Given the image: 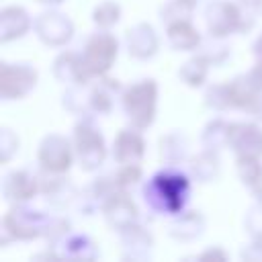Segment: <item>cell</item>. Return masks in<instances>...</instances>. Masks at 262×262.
Returning a JSON list of instances; mask_svg holds the SVG:
<instances>
[{"label":"cell","mask_w":262,"mask_h":262,"mask_svg":"<svg viewBox=\"0 0 262 262\" xmlns=\"http://www.w3.org/2000/svg\"><path fill=\"white\" fill-rule=\"evenodd\" d=\"M123 86L117 78L100 76L92 78L88 82H78V84H68L61 104L74 115L86 117V115H111L115 108L117 98H121Z\"/></svg>","instance_id":"cell-2"},{"label":"cell","mask_w":262,"mask_h":262,"mask_svg":"<svg viewBox=\"0 0 262 262\" xmlns=\"http://www.w3.org/2000/svg\"><path fill=\"white\" fill-rule=\"evenodd\" d=\"M248 74H250V76H252V78L262 86V55H258V57H256V61H254V66H252V70H250Z\"/></svg>","instance_id":"cell-39"},{"label":"cell","mask_w":262,"mask_h":262,"mask_svg":"<svg viewBox=\"0 0 262 262\" xmlns=\"http://www.w3.org/2000/svg\"><path fill=\"white\" fill-rule=\"evenodd\" d=\"M166 39L174 51H196L203 41V35L192 25V18H184L166 25Z\"/></svg>","instance_id":"cell-22"},{"label":"cell","mask_w":262,"mask_h":262,"mask_svg":"<svg viewBox=\"0 0 262 262\" xmlns=\"http://www.w3.org/2000/svg\"><path fill=\"white\" fill-rule=\"evenodd\" d=\"M80 55H82V63H84V72L88 80L106 76L113 63L117 61L119 41L106 29H98L84 41Z\"/></svg>","instance_id":"cell-7"},{"label":"cell","mask_w":262,"mask_h":262,"mask_svg":"<svg viewBox=\"0 0 262 262\" xmlns=\"http://www.w3.org/2000/svg\"><path fill=\"white\" fill-rule=\"evenodd\" d=\"M2 199L10 205L29 203L39 194V174L31 170H12L2 178Z\"/></svg>","instance_id":"cell-15"},{"label":"cell","mask_w":262,"mask_h":262,"mask_svg":"<svg viewBox=\"0 0 262 262\" xmlns=\"http://www.w3.org/2000/svg\"><path fill=\"white\" fill-rule=\"evenodd\" d=\"M111 156L119 166L121 164H139L145 156V139L141 135V129H137V127L121 129L113 141Z\"/></svg>","instance_id":"cell-17"},{"label":"cell","mask_w":262,"mask_h":262,"mask_svg":"<svg viewBox=\"0 0 262 262\" xmlns=\"http://www.w3.org/2000/svg\"><path fill=\"white\" fill-rule=\"evenodd\" d=\"M16 151H18L16 133L12 129H8V127H2V131H0V162L8 164Z\"/></svg>","instance_id":"cell-36"},{"label":"cell","mask_w":262,"mask_h":262,"mask_svg":"<svg viewBox=\"0 0 262 262\" xmlns=\"http://www.w3.org/2000/svg\"><path fill=\"white\" fill-rule=\"evenodd\" d=\"M51 215L29 207L27 203H14L2 217V229L12 235L14 242H33L45 237Z\"/></svg>","instance_id":"cell-6"},{"label":"cell","mask_w":262,"mask_h":262,"mask_svg":"<svg viewBox=\"0 0 262 262\" xmlns=\"http://www.w3.org/2000/svg\"><path fill=\"white\" fill-rule=\"evenodd\" d=\"M33 31H35L37 39L43 45H47V47H63L74 37V23L63 12L49 8V10H43L35 18Z\"/></svg>","instance_id":"cell-10"},{"label":"cell","mask_w":262,"mask_h":262,"mask_svg":"<svg viewBox=\"0 0 262 262\" xmlns=\"http://www.w3.org/2000/svg\"><path fill=\"white\" fill-rule=\"evenodd\" d=\"M209 68H211V63H209L203 55L194 53L192 57H188V59L180 66L178 78H180V82L186 84L188 88H201V86L207 82Z\"/></svg>","instance_id":"cell-27"},{"label":"cell","mask_w":262,"mask_h":262,"mask_svg":"<svg viewBox=\"0 0 262 262\" xmlns=\"http://www.w3.org/2000/svg\"><path fill=\"white\" fill-rule=\"evenodd\" d=\"M192 176L182 172L178 166H164L141 188L145 209L154 217H176L186 209L192 188Z\"/></svg>","instance_id":"cell-1"},{"label":"cell","mask_w":262,"mask_h":262,"mask_svg":"<svg viewBox=\"0 0 262 262\" xmlns=\"http://www.w3.org/2000/svg\"><path fill=\"white\" fill-rule=\"evenodd\" d=\"M258 12H262V2H260V6H258Z\"/></svg>","instance_id":"cell-43"},{"label":"cell","mask_w":262,"mask_h":262,"mask_svg":"<svg viewBox=\"0 0 262 262\" xmlns=\"http://www.w3.org/2000/svg\"><path fill=\"white\" fill-rule=\"evenodd\" d=\"M143 178V170L139 164H121L115 172V180L123 190H131Z\"/></svg>","instance_id":"cell-33"},{"label":"cell","mask_w":262,"mask_h":262,"mask_svg":"<svg viewBox=\"0 0 262 262\" xmlns=\"http://www.w3.org/2000/svg\"><path fill=\"white\" fill-rule=\"evenodd\" d=\"M39 80L37 68L31 63H0V96L2 100H20L25 98Z\"/></svg>","instance_id":"cell-9"},{"label":"cell","mask_w":262,"mask_h":262,"mask_svg":"<svg viewBox=\"0 0 262 262\" xmlns=\"http://www.w3.org/2000/svg\"><path fill=\"white\" fill-rule=\"evenodd\" d=\"M188 172L192 176V180L207 184L219 178L221 172V162H219V151H211V149H203L196 156L188 158Z\"/></svg>","instance_id":"cell-24"},{"label":"cell","mask_w":262,"mask_h":262,"mask_svg":"<svg viewBox=\"0 0 262 262\" xmlns=\"http://www.w3.org/2000/svg\"><path fill=\"white\" fill-rule=\"evenodd\" d=\"M252 51H254V57H258V55H262V35L254 41V47H252Z\"/></svg>","instance_id":"cell-40"},{"label":"cell","mask_w":262,"mask_h":262,"mask_svg":"<svg viewBox=\"0 0 262 262\" xmlns=\"http://www.w3.org/2000/svg\"><path fill=\"white\" fill-rule=\"evenodd\" d=\"M121 239V258L123 260H149L154 250V233L137 221L135 225L119 233Z\"/></svg>","instance_id":"cell-16"},{"label":"cell","mask_w":262,"mask_h":262,"mask_svg":"<svg viewBox=\"0 0 262 262\" xmlns=\"http://www.w3.org/2000/svg\"><path fill=\"white\" fill-rule=\"evenodd\" d=\"M196 4L190 0H168L162 8H160V20L164 25H170L174 20H184V18H192Z\"/></svg>","instance_id":"cell-31"},{"label":"cell","mask_w":262,"mask_h":262,"mask_svg":"<svg viewBox=\"0 0 262 262\" xmlns=\"http://www.w3.org/2000/svg\"><path fill=\"white\" fill-rule=\"evenodd\" d=\"M190 2H194V4H199V2H201V0H190Z\"/></svg>","instance_id":"cell-44"},{"label":"cell","mask_w":262,"mask_h":262,"mask_svg":"<svg viewBox=\"0 0 262 262\" xmlns=\"http://www.w3.org/2000/svg\"><path fill=\"white\" fill-rule=\"evenodd\" d=\"M196 258H199V260H227V258H229V254H227L223 248L215 246V248H207V250H205V252H201Z\"/></svg>","instance_id":"cell-38"},{"label":"cell","mask_w":262,"mask_h":262,"mask_svg":"<svg viewBox=\"0 0 262 262\" xmlns=\"http://www.w3.org/2000/svg\"><path fill=\"white\" fill-rule=\"evenodd\" d=\"M72 231V223L70 219L61 217V215H51V221H49V227H47V233H45V239H47V246H55L57 242H61L68 233Z\"/></svg>","instance_id":"cell-35"},{"label":"cell","mask_w":262,"mask_h":262,"mask_svg":"<svg viewBox=\"0 0 262 262\" xmlns=\"http://www.w3.org/2000/svg\"><path fill=\"white\" fill-rule=\"evenodd\" d=\"M239 258H242V260H256V262H260V260H262V239H252V242L239 252Z\"/></svg>","instance_id":"cell-37"},{"label":"cell","mask_w":262,"mask_h":262,"mask_svg":"<svg viewBox=\"0 0 262 262\" xmlns=\"http://www.w3.org/2000/svg\"><path fill=\"white\" fill-rule=\"evenodd\" d=\"M227 147L235 156L262 158V127L258 121H231Z\"/></svg>","instance_id":"cell-13"},{"label":"cell","mask_w":262,"mask_h":262,"mask_svg":"<svg viewBox=\"0 0 262 262\" xmlns=\"http://www.w3.org/2000/svg\"><path fill=\"white\" fill-rule=\"evenodd\" d=\"M121 20V4L115 0H104L94 6L92 10V23L98 29H113Z\"/></svg>","instance_id":"cell-30"},{"label":"cell","mask_w":262,"mask_h":262,"mask_svg":"<svg viewBox=\"0 0 262 262\" xmlns=\"http://www.w3.org/2000/svg\"><path fill=\"white\" fill-rule=\"evenodd\" d=\"M244 229L250 239H262V201H256L244 217Z\"/></svg>","instance_id":"cell-34"},{"label":"cell","mask_w":262,"mask_h":262,"mask_svg":"<svg viewBox=\"0 0 262 262\" xmlns=\"http://www.w3.org/2000/svg\"><path fill=\"white\" fill-rule=\"evenodd\" d=\"M121 106L131 127L141 131L151 127L158 113V82L154 78H143L123 88Z\"/></svg>","instance_id":"cell-3"},{"label":"cell","mask_w":262,"mask_h":262,"mask_svg":"<svg viewBox=\"0 0 262 262\" xmlns=\"http://www.w3.org/2000/svg\"><path fill=\"white\" fill-rule=\"evenodd\" d=\"M252 8L244 6L242 2H229V0H211L205 6V27L207 33L213 37H229L233 33H248L256 18L250 12Z\"/></svg>","instance_id":"cell-4"},{"label":"cell","mask_w":262,"mask_h":262,"mask_svg":"<svg viewBox=\"0 0 262 262\" xmlns=\"http://www.w3.org/2000/svg\"><path fill=\"white\" fill-rule=\"evenodd\" d=\"M125 47L133 59H151L160 49V39L149 23H137L125 33Z\"/></svg>","instance_id":"cell-18"},{"label":"cell","mask_w":262,"mask_h":262,"mask_svg":"<svg viewBox=\"0 0 262 262\" xmlns=\"http://www.w3.org/2000/svg\"><path fill=\"white\" fill-rule=\"evenodd\" d=\"M196 53H199V55H203V57H205L213 68H217V66H223V63L229 59L231 49H229V45H227L221 37L207 35V37H203V41H201V45H199Z\"/></svg>","instance_id":"cell-29"},{"label":"cell","mask_w":262,"mask_h":262,"mask_svg":"<svg viewBox=\"0 0 262 262\" xmlns=\"http://www.w3.org/2000/svg\"><path fill=\"white\" fill-rule=\"evenodd\" d=\"M76 162L84 172H96L106 160V141L92 115L82 117L72 131Z\"/></svg>","instance_id":"cell-5"},{"label":"cell","mask_w":262,"mask_h":262,"mask_svg":"<svg viewBox=\"0 0 262 262\" xmlns=\"http://www.w3.org/2000/svg\"><path fill=\"white\" fill-rule=\"evenodd\" d=\"M160 158L166 166H178L188 158V139L180 131H172L160 137Z\"/></svg>","instance_id":"cell-26"},{"label":"cell","mask_w":262,"mask_h":262,"mask_svg":"<svg viewBox=\"0 0 262 262\" xmlns=\"http://www.w3.org/2000/svg\"><path fill=\"white\" fill-rule=\"evenodd\" d=\"M53 78L61 84H78V82H88L82 55L80 51H61L53 59Z\"/></svg>","instance_id":"cell-23"},{"label":"cell","mask_w":262,"mask_h":262,"mask_svg":"<svg viewBox=\"0 0 262 262\" xmlns=\"http://www.w3.org/2000/svg\"><path fill=\"white\" fill-rule=\"evenodd\" d=\"M37 2H41V4H61L63 0H37Z\"/></svg>","instance_id":"cell-42"},{"label":"cell","mask_w":262,"mask_h":262,"mask_svg":"<svg viewBox=\"0 0 262 262\" xmlns=\"http://www.w3.org/2000/svg\"><path fill=\"white\" fill-rule=\"evenodd\" d=\"M51 248L57 252L59 258H70V260H96L100 256L96 242L86 233L70 231L61 242H57Z\"/></svg>","instance_id":"cell-20"},{"label":"cell","mask_w":262,"mask_h":262,"mask_svg":"<svg viewBox=\"0 0 262 262\" xmlns=\"http://www.w3.org/2000/svg\"><path fill=\"white\" fill-rule=\"evenodd\" d=\"M203 100H205V106H207V108H211V111H217V113L231 111V98H229L227 82L207 86Z\"/></svg>","instance_id":"cell-32"},{"label":"cell","mask_w":262,"mask_h":262,"mask_svg":"<svg viewBox=\"0 0 262 262\" xmlns=\"http://www.w3.org/2000/svg\"><path fill=\"white\" fill-rule=\"evenodd\" d=\"M227 88L231 98V111H242L254 121L262 123V86L250 74H242L229 80Z\"/></svg>","instance_id":"cell-11"},{"label":"cell","mask_w":262,"mask_h":262,"mask_svg":"<svg viewBox=\"0 0 262 262\" xmlns=\"http://www.w3.org/2000/svg\"><path fill=\"white\" fill-rule=\"evenodd\" d=\"M39 194L51 209H72L78 188L66 174H51L39 170Z\"/></svg>","instance_id":"cell-12"},{"label":"cell","mask_w":262,"mask_h":262,"mask_svg":"<svg viewBox=\"0 0 262 262\" xmlns=\"http://www.w3.org/2000/svg\"><path fill=\"white\" fill-rule=\"evenodd\" d=\"M100 213H102L106 225H108L113 231H117V233H121L123 229L135 225L137 221H141V217H139V207H137V203L131 199L129 190L117 192V194L102 207Z\"/></svg>","instance_id":"cell-14"},{"label":"cell","mask_w":262,"mask_h":262,"mask_svg":"<svg viewBox=\"0 0 262 262\" xmlns=\"http://www.w3.org/2000/svg\"><path fill=\"white\" fill-rule=\"evenodd\" d=\"M35 20H31L29 12L23 6L10 4L0 10V43H10L25 37Z\"/></svg>","instance_id":"cell-19"},{"label":"cell","mask_w":262,"mask_h":262,"mask_svg":"<svg viewBox=\"0 0 262 262\" xmlns=\"http://www.w3.org/2000/svg\"><path fill=\"white\" fill-rule=\"evenodd\" d=\"M244 6H248V8H252V10H258V6H260V2L262 0H239Z\"/></svg>","instance_id":"cell-41"},{"label":"cell","mask_w":262,"mask_h":262,"mask_svg":"<svg viewBox=\"0 0 262 262\" xmlns=\"http://www.w3.org/2000/svg\"><path fill=\"white\" fill-rule=\"evenodd\" d=\"M235 170L242 184L252 192L256 201H262V162L260 158L235 156Z\"/></svg>","instance_id":"cell-25"},{"label":"cell","mask_w":262,"mask_h":262,"mask_svg":"<svg viewBox=\"0 0 262 262\" xmlns=\"http://www.w3.org/2000/svg\"><path fill=\"white\" fill-rule=\"evenodd\" d=\"M207 221L201 211L194 209H184L180 215L172 217L168 225V235L174 237L176 242H194L205 233Z\"/></svg>","instance_id":"cell-21"},{"label":"cell","mask_w":262,"mask_h":262,"mask_svg":"<svg viewBox=\"0 0 262 262\" xmlns=\"http://www.w3.org/2000/svg\"><path fill=\"white\" fill-rule=\"evenodd\" d=\"M74 143L66 135L49 133L41 139L37 147V164L39 170L51 174H66L74 164Z\"/></svg>","instance_id":"cell-8"},{"label":"cell","mask_w":262,"mask_h":262,"mask_svg":"<svg viewBox=\"0 0 262 262\" xmlns=\"http://www.w3.org/2000/svg\"><path fill=\"white\" fill-rule=\"evenodd\" d=\"M229 143V121L217 117L211 119L203 133H201V145L203 149H211V151H221L223 147H227Z\"/></svg>","instance_id":"cell-28"}]
</instances>
